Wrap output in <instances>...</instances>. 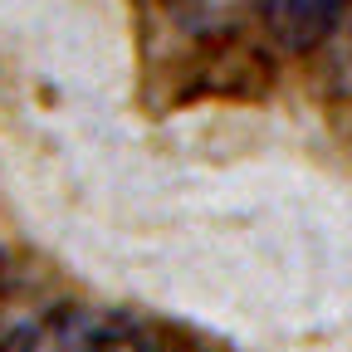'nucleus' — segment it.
Segmentation results:
<instances>
[{
  "instance_id": "1",
  "label": "nucleus",
  "mask_w": 352,
  "mask_h": 352,
  "mask_svg": "<svg viewBox=\"0 0 352 352\" xmlns=\"http://www.w3.org/2000/svg\"><path fill=\"white\" fill-rule=\"evenodd\" d=\"M0 352H186V347L171 333L113 314V308L59 303L10 328L0 338Z\"/></svg>"
},
{
  "instance_id": "2",
  "label": "nucleus",
  "mask_w": 352,
  "mask_h": 352,
  "mask_svg": "<svg viewBox=\"0 0 352 352\" xmlns=\"http://www.w3.org/2000/svg\"><path fill=\"white\" fill-rule=\"evenodd\" d=\"M352 0H264V25H270L274 44L289 54L318 50V44L342 25Z\"/></svg>"
}]
</instances>
